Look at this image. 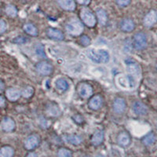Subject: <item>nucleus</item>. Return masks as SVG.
Masks as SVG:
<instances>
[{
  "label": "nucleus",
  "instance_id": "15",
  "mask_svg": "<svg viewBox=\"0 0 157 157\" xmlns=\"http://www.w3.org/2000/svg\"><path fill=\"white\" fill-rule=\"evenodd\" d=\"M47 35L51 39H57V40H62L64 38V35L61 31L54 29H49L47 31Z\"/></svg>",
  "mask_w": 157,
  "mask_h": 157
},
{
  "label": "nucleus",
  "instance_id": "31",
  "mask_svg": "<svg viewBox=\"0 0 157 157\" xmlns=\"http://www.w3.org/2000/svg\"><path fill=\"white\" fill-rule=\"evenodd\" d=\"M81 43H82V44L83 45V46L86 47V46L90 45V39L87 37V36H82V38H81Z\"/></svg>",
  "mask_w": 157,
  "mask_h": 157
},
{
  "label": "nucleus",
  "instance_id": "30",
  "mask_svg": "<svg viewBox=\"0 0 157 157\" xmlns=\"http://www.w3.org/2000/svg\"><path fill=\"white\" fill-rule=\"evenodd\" d=\"M36 51L39 57H44V58L46 57V54H45V52L43 50V47L42 45H37V47L36 48Z\"/></svg>",
  "mask_w": 157,
  "mask_h": 157
},
{
  "label": "nucleus",
  "instance_id": "11",
  "mask_svg": "<svg viewBox=\"0 0 157 157\" xmlns=\"http://www.w3.org/2000/svg\"><path fill=\"white\" fill-rule=\"evenodd\" d=\"M113 108L116 113H123L126 108L125 101L123 100V98H117L116 99L113 104Z\"/></svg>",
  "mask_w": 157,
  "mask_h": 157
},
{
  "label": "nucleus",
  "instance_id": "36",
  "mask_svg": "<svg viewBox=\"0 0 157 157\" xmlns=\"http://www.w3.org/2000/svg\"><path fill=\"white\" fill-rule=\"evenodd\" d=\"M27 157H37V155L36 153H34V152H31V153L28 154Z\"/></svg>",
  "mask_w": 157,
  "mask_h": 157
},
{
  "label": "nucleus",
  "instance_id": "26",
  "mask_svg": "<svg viewBox=\"0 0 157 157\" xmlns=\"http://www.w3.org/2000/svg\"><path fill=\"white\" fill-rule=\"evenodd\" d=\"M6 13H7L9 16L10 17H15L17 13V10L16 7L13 5H8L6 8Z\"/></svg>",
  "mask_w": 157,
  "mask_h": 157
},
{
  "label": "nucleus",
  "instance_id": "4",
  "mask_svg": "<svg viewBox=\"0 0 157 157\" xmlns=\"http://www.w3.org/2000/svg\"><path fill=\"white\" fill-rule=\"evenodd\" d=\"M80 16L82 18V21L86 24L89 27H94L96 24V19L94 14L89 10L82 9L81 10Z\"/></svg>",
  "mask_w": 157,
  "mask_h": 157
},
{
  "label": "nucleus",
  "instance_id": "7",
  "mask_svg": "<svg viewBox=\"0 0 157 157\" xmlns=\"http://www.w3.org/2000/svg\"><path fill=\"white\" fill-rule=\"evenodd\" d=\"M157 21V12L155 10H151L148 13L144 18V25L147 27H151Z\"/></svg>",
  "mask_w": 157,
  "mask_h": 157
},
{
  "label": "nucleus",
  "instance_id": "23",
  "mask_svg": "<svg viewBox=\"0 0 157 157\" xmlns=\"http://www.w3.org/2000/svg\"><path fill=\"white\" fill-rule=\"evenodd\" d=\"M97 16L98 17V21L102 25H105L107 23V14H106L105 11L103 10L100 9L97 10Z\"/></svg>",
  "mask_w": 157,
  "mask_h": 157
},
{
  "label": "nucleus",
  "instance_id": "14",
  "mask_svg": "<svg viewBox=\"0 0 157 157\" xmlns=\"http://www.w3.org/2000/svg\"><path fill=\"white\" fill-rule=\"evenodd\" d=\"M130 136L127 133L123 132L120 134V135L118 136V143L120 144L121 146L126 147L130 144Z\"/></svg>",
  "mask_w": 157,
  "mask_h": 157
},
{
  "label": "nucleus",
  "instance_id": "18",
  "mask_svg": "<svg viewBox=\"0 0 157 157\" xmlns=\"http://www.w3.org/2000/svg\"><path fill=\"white\" fill-rule=\"evenodd\" d=\"M127 71L132 76H138L140 75L139 66L136 63H130L127 65Z\"/></svg>",
  "mask_w": 157,
  "mask_h": 157
},
{
  "label": "nucleus",
  "instance_id": "32",
  "mask_svg": "<svg viewBox=\"0 0 157 157\" xmlns=\"http://www.w3.org/2000/svg\"><path fill=\"white\" fill-rule=\"evenodd\" d=\"M6 29V25L5 21L2 20H0V33L4 32Z\"/></svg>",
  "mask_w": 157,
  "mask_h": 157
},
{
  "label": "nucleus",
  "instance_id": "3",
  "mask_svg": "<svg viewBox=\"0 0 157 157\" xmlns=\"http://www.w3.org/2000/svg\"><path fill=\"white\" fill-rule=\"evenodd\" d=\"M66 30L71 36H78L83 31V25L78 19H72L67 24Z\"/></svg>",
  "mask_w": 157,
  "mask_h": 157
},
{
  "label": "nucleus",
  "instance_id": "5",
  "mask_svg": "<svg viewBox=\"0 0 157 157\" xmlns=\"http://www.w3.org/2000/svg\"><path fill=\"white\" fill-rule=\"evenodd\" d=\"M134 42L136 48L137 50H141V49L145 48L146 47V36H145V34L141 33V32H138V33L135 34V36H134Z\"/></svg>",
  "mask_w": 157,
  "mask_h": 157
},
{
  "label": "nucleus",
  "instance_id": "16",
  "mask_svg": "<svg viewBox=\"0 0 157 157\" xmlns=\"http://www.w3.org/2000/svg\"><path fill=\"white\" fill-rule=\"evenodd\" d=\"M20 95H21L20 91L14 88H10L6 90V97L10 101H12L17 100Z\"/></svg>",
  "mask_w": 157,
  "mask_h": 157
},
{
  "label": "nucleus",
  "instance_id": "10",
  "mask_svg": "<svg viewBox=\"0 0 157 157\" xmlns=\"http://www.w3.org/2000/svg\"><path fill=\"white\" fill-rule=\"evenodd\" d=\"M57 2L63 9L66 10H74L75 8V3L73 0H57Z\"/></svg>",
  "mask_w": 157,
  "mask_h": 157
},
{
  "label": "nucleus",
  "instance_id": "29",
  "mask_svg": "<svg viewBox=\"0 0 157 157\" xmlns=\"http://www.w3.org/2000/svg\"><path fill=\"white\" fill-rule=\"evenodd\" d=\"M33 92H34L33 88L31 87V86H27V87H25V89L22 90V95H23L25 98H29V97H31L33 94Z\"/></svg>",
  "mask_w": 157,
  "mask_h": 157
},
{
  "label": "nucleus",
  "instance_id": "17",
  "mask_svg": "<svg viewBox=\"0 0 157 157\" xmlns=\"http://www.w3.org/2000/svg\"><path fill=\"white\" fill-rule=\"evenodd\" d=\"M121 29L125 32H131L134 29V21L130 19H124L121 22Z\"/></svg>",
  "mask_w": 157,
  "mask_h": 157
},
{
  "label": "nucleus",
  "instance_id": "8",
  "mask_svg": "<svg viewBox=\"0 0 157 157\" xmlns=\"http://www.w3.org/2000/svg\"><path fill=\"white\" fill-rule=\"evenodd\" d=\"M78 94L82 98H87L92 95L93 90H92V87L88 84L82 83L78 86Z\"/></svg>",
  "mask_w": 157,
  "mask_h": 157
},
{
  "label": "nucleus",
  "instance_id": "2",
  "mask_svg": "<svg viewBox=\"0 0 157 157\" xmlns=\"http://www.w3.org/2000/svg\"><path fill=\"white\" fill-rule=\"evenodd\" d=\"M116 81L120 87L125 90L133 89L136 84L134 77L130 75H119L116 78Z\"/></svg>",
  "mask_w": 157,
  "mask_h": 157
},
{
  "label": "nucleus",
  "instance_id": "38",
  "mask_svg": "<svg viewBox=\"0 0 157 157\" xmlns=\"http://www.w3.org/2000/svg\"><path fill=\"white\" fill-rule=\"evenodd\" d=\"M156 68H157V67H156Z\"/></svg>",
  "mask_w": 157,
  "mask_h": 157
},
{
  "label": "nucleus",
  "instance_id": "6",
  "mask_svg": "<svg viewBox=\"0 0 157 157\" xmlns=\"http://www.w3.org/2000/svg\"><path fill=\"white\" fill-rule=\"evenodd\" d=\"M36 69L39 73L43 75H50L52 71V66L46 61H41L36 65Z\"/></svg>",
  "mask_w": 157,
  "mask_h": 157
},
{
  "label": "nucleus",
  "instance_id": "24",
  "mask_svg": "<svg viewBox=\"0 0 157 157\" xmlns=\"http://www.w3.org/2000/svg\"><path fill=\"white\" fill-rule=\"evenodd\" d=\"M24 29H25V31L27 32L28 34L31 35V36H36L37 35V29L32 24H26L24 26Z\"/></svg>",
  "mask_w": 157,
  "mask_h": 157
},
{
  "label": "nucleus",
  "instance_id": "9",
  "mask_svg": "<svg viewBox=\"0 0 157 157\" xmlns=\"http://www.w3.org/2000/svg\"><path fill=\"white\" fill-rule=\"evenodd\" d=\"M39 144V138L36 135H32L26 139L25 142V146L27 149H33Z\"/></svg>",
  "mask_w": 157,
  "mask_h": 157
},
{
  "label": "nucleus",
  "instance_id": "33",
  "mask_svg": "<svg viewBox=\"0 0 157 157\" xmlns=\"http://www.w3.org/2000/svg\"><path fill=\"white\" fill-rule=\"evenodd\" d=\"M130 0H117L118 4L120 6H127L129 3H130Z\"/></svg>",
  "mask_w": 157,
  "mask_h": 157
},
{
  "label": "nucleus",
  "instance_id": "13",
  "mask_svg": "<svg viewBox=\"0 0 157 157\" xmlns=\"http://www.w3.org/2000/svg\"><path fill=\"white\" fill-rule=\"evenodd\" d=\"M15 123L10 118H5L2 122V128L5 131H11L13 130Z\"/></svg>",
  "mask_w": 157,
  "mask_h": 157
},
{
  "label": "nucleus",
  "instance_id": "34",
  "mask_svg": "<svg viewBox=\"0 0 157 157\" xmlns=\"http://www.w3.org/2000/svg\"><path fill=\"white\" fill-rule=\"evenodd\" d=\"M90 0H77V2L79 4H82V5H87L90 2Z\"/></svg>",
  "mask_w": 157,
  "mask_h": 157
},
{
  "label": "nucleus",
  "instance_id": "20",
  "mask_svg": "<svg viewBox=\"0 0 157 157\" xmlns=\"http://www.w3.org/2000/svg\"><path fill=\"white\" fill-rule=\"evenodd\" d=\"M103 138H104V134L103 131L101 130H98L96 132L94 133V134L92 137V144L94 145H99L103 141Z\"/></svg>",
  "mask_w": 157,
  "mask_h": 157
},
{
  "label": "nucleus",
  "instance_id": "19",
  "mask_svg": "<svg viewBox=\"0 0 157 157\" xmlns=\"http://www.w3.org/2000/svg\"><path fill=\"white\" fill-rule=\"evenodd\" d=\"M64 140L71 145H79L82 141L81 137L78 135H66L63 137Z\"/></svg>",
  "mask_w": 157,
  "mask_h": 157
},
{
  "label": "nucleus",
  "instance_id": "25",
  "mask_svg": "<svg viewBox=\"0 0 157 157\" xmlns=\"http://www.w3.org/2000/svg\"><path fill=\"white\" fill-rule=\"evenodd\" d=\"M56 86L61 90H66L68 88V84L66 81L63 78H59L55 82Z\"/></svg>",
  "mask_w": 157,
  "mask_h": 157
},
{
  "label": "nucleus",
  "instance_id": "22",
  "mask_svg": "<svg viewBox=\"0 0 157 157\" xmlns=\"http://www.w3.org/2000/svg\"><path fill=\"white\" fill-rule=\"evenodd\" d=\"M13 155V149L11 147L5 146L0 149V157H12Z\"/></svg>",
  "mask_w": 157,
  "mask_h": 157
},
{
  "label": "nucleus",
  "instance_id": "27",
  "mask_svg": "<svg viewBox=\"0 0 157 157\" xmlns=\"http://www.w3.org/2000/svg\"><path fill=\"white\" fill-rule=\"evenodd\" d=\"M154 141H155V136H154L153 134H148L143 139V143L146 145H152V144H153Z\"/></svg>",
  "mask_w": 157,
  "mask_h": 157
},
{
  "label": "nucleus",
  "instance_id": "21",
  "mask_svg": "<svg viewBox=\"0 0 157 157\" xmlns=\"http://www.w3.org/2000/svg\"><path fill=\"white\" fill-rule=\"evenodd\" d=\"M90 107L92 109H100L102 105V99L100 96H96L93 98L90 101Z\"/></svg>",
  "mask_w": 157,
  "mask_h": 157
},
{
  "label": "nucleus",
  "instance_id": "28",
  "mask_svg": "<svg viewBox=\"0 0 157 157\" xmlns=\"http://www.w3.org/2000/svg\"><path fill=\"white\" fill-rule=\"evenodd\" d=\"M57 155H58V157H71V152L66 148H61L58 151Z\"/></svg>",
  "mask_w": 157,
  "mask_h": 157
},
{
  "label": "nucleus",
  "instance_id": "12",
  "mask_svg": "<svg viewBox=\"0 0 157 157\" xmlns=\"http://www.w3.org/2000/svg\"><path fill=\"white\" fill-rule=\"evenodd\" d=\"M133 110L137 115H145L147 113L148 109L144 104L140 101H137L133 105Z\"/></svg>",
  "mask_w": 157,
  "mask_h": 157
},
{
  "label": "nucleus",
  "instance_id": "1",
  "mask_svg": "<svg viewBox=\"0 0 157 157\" xmlns=\"http://www.w3.org/2000/svg\"><path fill=\"white\" fill-rule=\"evenodd\" d=\"M86 54L95 63H107L109 61V53L104 50H87Z\"/></svg>",
  "mask_w": 157,
  "mask_h": 157
},
{
  "label": "nucleus",
  "instance_id": "37",
  "mask_svg": "<svg viewBox=\"0 0 157 157\" xmlns=\"http://www.w3.org/2000/svg\"><path fill=\"white\" fill-rule=\"evenodd\" d=\"M4 86H3V83H2V82H0V91L2 90V89H3Z\"/></svg>",
  "mask_w": 157,
  "mask_h": 157
},
{
  "label": "nucleus",
  "instance_id": "35",
  "mask_svg": "<svg viewBox=\"0 0 157 157\" xmlns=\"http://www.w3.org/2000/svg\"><path fill=\"white\" fill-rule=\"evenodd\" d=\"M4 104H5V100H4V98H2V97L0 96V107L3 106Z\"/></svg>",
  "mask_w": 157,
  "mask_h": 157
}]
</instances>
